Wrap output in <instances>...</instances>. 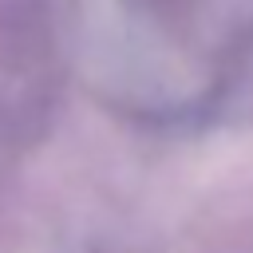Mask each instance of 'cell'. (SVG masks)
Listing matches in <instances>:
<instances>
[{"label": "cell", "instance_id": "obj_1", "mask_svg": "<svg viewBox=\"0 0 253 253\" xmlns=\"http://www.w3.org/2000/svg\"><path fill=\"white\" fill-rule=\"evenodd\" d=\"M249 32L253 0H71L83 79L107 107L138 119L206 107Z\"/></svg>", "mask_w": 253, "mask_h": 253}]
</instances>
